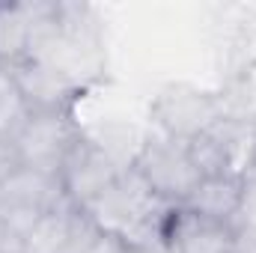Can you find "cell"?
<instances>
[{
	"label": "cell",
	"mask_w": 256,
	"mask_h": 253,
	"mask_svg": "<svg viewBox=\"0 0 256 253\" xmlns=\"http://www.w3.org/2000/svg\"><path fill=\"white\" fill-rule=\"evenodd\" d=\"M128 167L137 173V179L149 188L155 200L173 208H182L202 179L200 170L194 167L185 143L170 140L158 131H152L137 146V152L128 158Z\"/></svg>",
	"instance_id": "1"
},
{
	"label": "cell",
	"mask_w": 256,
	"mask_h": 253,
	"mask_svg": "<svg viewBox=\"0 0 256 253\" xmlns=\"http://www.w3.org/2000/svg\"><path fill=\"white\" fill-rule=\"evenodd\" d=\"M226 114H232L226 96L200 90L194 84H170L149 104L155 131L170 140H182V143L218 126Z\"/></svg>",
	"instance_id": "2"
},
{
	"label": "cell",
	"mask_w": 256,
	"mask_h": 253,
	"mask_svg": "<svg viewBox=\"0 0 256 253\" xmlns=\"http://www.w3.org/2000/svg\"><path fill=\"white\" fill-rule=\"evenodd\" d=\"M126 167L128 164L116 158V152H110L102 140L84 131V137L78 140V146L72 149V155L66 158L60 170L66 202L78 212L92 208L120 185Z\"/></svg>",
	"instance_id": "3"
},
{
	"label": "cell",
	"mask_w": 256,
	"mask_h": 253,
	"mask_svg": "<svg viewBox=\"0 0 256 253\" xmlns=\"http://www.w3.org/2000/svg\"><path fill=\"white\" fill-rule=\"evenodd\" d=\"M80 137L84 128L74 120V110H39L24 120V126L12 134V143L24 167L60 176Z\"/></svg>",
	"instance_id": "4"
},
{
	"label": "cell",
	"mask_w": 256,
	"mask_h": 253,
	"mask_svg": "<svg viewBox=\"0 0 256 253\" xmlns=\"http://www.w3.org/2000/svg\"><path fill=\"white\" fill-rule=\"evenodd\" d=\"M15 80H18V90L27 102V110L30 114H39V110H74L80 92L86 90L84 84H78L74 78H68L63 68H57L48 60H24L18 66H9Z\"/></svg>",
	"instance_id": "5"
},
{
	"label": "cell",
	"mask_w": 256,
	"mask_h": 253,
	"mask_svg": "<svg viewBox=\"0 0 256 253\" xmlns=\"http://www.w3.org/2000/svg\"><path fill=\"white\" fill-rule=\"evenodd\" d=\"M66 202L60 176L42 173L33 167H18L6 182H0V212H33L45 214L54 208H63Z\"/></svg>",
	"instance_id": "6"
},
{
	"label": "cell",
	"mask_w": 256,
	"mask_h": 253,
	"mask_svg": "<svg viewBox=\"0 0 256 253\" xmlns=\"http://www.w3.org/2000/svg\"><path fill=\"white\" fill-rule=\"evenodd\" d=\"M164 242L170 253H232L236 250V232L226 224L202 220L185 208H176Z\"/></svg>",
	"instance_id": "7"
},
{
	"label": "cell",
	"mask_w": 256,
	"mask_h": 253,
	"mask_svg": "<svg viewBox=\"0 0 256 253\" xmlns=\"http://www.w3.org/2000/svg\"><path fill=\"white\" fill-rule=\"evenodd\" d=\"M238 200H242V173L206 176V179H200V185L194 188V194L182 208L202 218V220L232 226V218L238 212Z\"/></svg>",
	"instance_id": "8"
},
{
	"label": "cell",
	"mask_w": 256,
	"mask_h": 253,
	"mask_svg": "<svg viewBox=\"0 0 256 253\" xmlns=\"http://www.w3.org/2000/svg\"><path fill=\"white\" fill-rule=\"evenodd\" d=\"M33 51L30 3H0V66L24 63Z\"/></svg>",
	"instance_id": "9"
},
{
	"label": "cell",
	"mask_w": 256,
	"mask_h": 253,
	"mask_svg": "<svg viewBox=\"0 0 256 253\" xmlns=\"http://www.w3.org/2000/svg\"><path fill=\"white\" fill-rule=\"evenodd\" d=\"M74 212L78 208L63 206V208L42 214L24 238V253H63L66 244H68V236H72Z\"/></svg>",
	"instance_id": "10"
},
{
	"label": "cell",
	"mask_w": 256,
	"mask_h": 253,
	"mask_svg": "<svg viewBox=\"0 0 256 253\" xmlns=\"http://www.w3.org/2000/svg\"><path fill=\"white\" fill-rule=\"evenodd\" d=\"M27 116H30V110H27V102L18 90V80L12 74V68L0 66V134L12 137L24 126Z\"/></svg>",
	"instance_id": "11"
},
{
	"label": "cell",
	"mask_w": 256,
	"mask_h": 253,
	"mask_svg": "<svg viewBox=\"0 0 256 253\" xmlns=\"http://www.w3.org/2000/svg\"><path fill=\"white\" fill-rule=\"evenodd\" d=\"M232 232L238 238L256 242V167H248L242 173V200L232 218Z\"/></svg>",
	"instance_id": "12"
},
{
	"label": "cell",
	"mask_w": 256,
	"mask_h": 253,
	"mask_svg": "<svg viewBox=\"0 0 256 253\" xmlns=\"http://www.w3.org/2000/svg\"><path fill=\"white\" fill-rule=\"evenodd\" d=\"M18 167H21V161H18V152H15L12 137H3L0 134V182H6Z\"/></svg>",
	"instance_id": "13"
},
{
	"label": "cell",
	"mask_w": 256,
	"mask_h": 253,
	"mask_svg": "<svg viewBox=\"0 0 256 253\" xmlns=\"http://www.w3.org/2000/svg\"><path fill=\"white\" fill-rule=\"evenodd\" d=\"M86 253H128V242H122L120 236L102 232V236H98V242H96Z\"/></svg>",
	"instance_id": "14"
},
{
	"label": "cell",
	"mask_w": 256,
	"mask_h": 253,
	"mask_svg": "<svg viewBox=\"0 0 256 253\" xmlns=\"http://www.w3.org/2000/svg\"><path fill=\"white\" fill-rule=\"evenodd\" d=\"M128 253H170L167 242H143V244H128Z\"/></svg>",
	"instance_id": "15"
}]
</instances>
